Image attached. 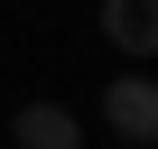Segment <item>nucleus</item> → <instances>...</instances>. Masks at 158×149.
<instances>
[{"mask_svg": "<svg viewBox=\"0 0 158 149\" xmlns=\"http://www.w3.org/2000/svg\"><path fill=\"white\" fill-rule=\"evenodd\" d=\"M130 149H139V140H130Z\"/></svg>", "mask_w": 158, "mask_h": 149, "instance_id": "nucleus-4", "label": "nucleus"}, {"mask_svg": "<svg viewBox=\"0 0 158 149\" xmlns=\"http://www.w3.org/2000/svg\"><path fill=\"white\" fill-rule=\"evenodd\" d=\"M102 112H112V130H121V140L158 149V84H149V74H121V84L102 93Z\"/></svg>", "mask_w": 158, "mask_h": 149, "instance_id": "nucleus-1", "label": "nucleus"}, {"mask_svg": "<svg viewBox=\"0 0 158 149\" xmlns=\"http://www.w3.org/2000/svg\"><path fill=\"white\" fill-rule=\"evenodd\" d=\"M10 130H19V149H74V112L65 103H28Z\"/></svg>", "mask_w": 158, "mask_h": 149, "instance_id": "nucleus-3", "label": "nucleus"}, {"mask_svg": "<svg viewBox=\"0 0 158 149\" xmlns=\"http://www.w3.org/2000/svg\"><path fill=\"white\" fill-rule=\"evenodd\" d=\"M102 37L121 56H158V0H102Z\"/></svg>", "mask_w": 158, "mask_h": 149, "instance_id": "nucleus-2", "label": "nucleus"}]
</instances>
